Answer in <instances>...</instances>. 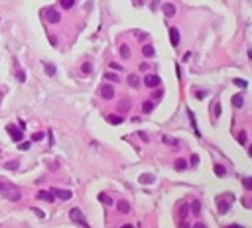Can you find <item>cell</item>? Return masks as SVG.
I'll list each match as a JSON object with an SVG mask.
<instances>
[{
	"instance_id": "obj_1",
	"label": "cell",
	"mask_w": 252,
	"mask_h": 228,
	"mask_svg": "<svg viewBox=\"0 0 252 228\" xmlns=\"http://www.w3.org/2000/svg\"><path fill=\"white\" fill-rule=\"evenodd\" d=\"M0 195L6 197V199H10V201H20V191L14 187L12 183H8V181H0Z\"/></svg>"
},
{
	"instance_id": "obj_2",
	"label": "cell",
	"mask_w": 252,
	"mask_h": 228,
	"mask_svg": "<svg viewBox=\"0 0 252 228\" xmlns=\"http://www.w3.org/2000/svg\"><path fill=\"white\" fill-rule=\"evenodd\" d=\"M69 218H71L73 222H77L79 226H83V228H91V226H89V222H87V218L83 216V212H81L79 208H71V210H69Z\"/></svg>"
},
{
	"instance_id": "obj_3",
	"label": "cell",
	"mask_w": 252,
	"mask_h": 228,
	"mask_svg": "<svg viewBox=\"0 0 252 228\" xmlns=\"http://www.w3.org/2000/svg\"><path fill=\"white\" fill-rule=\"evenodd\" d=\"M51 193H53V197L61 199V201H69V199L73 197V193L67 191V189H51Z\"/></svg>"
},
{
	"instance_id": "obj_4",
	"label": "cell",
	"mask_w": 252,
	"mask_h": 228,
	"mask_svg": "<svg viewBox=\"0 0 252 228\" xmlns=\"http://www.w3.org/2000/svg\"><path fill=\"white\" fill-rule=\"evenodd\" d=\"M144 83H146V87H150V88H156V87H160L162 79H160L158 75H146V79H144Z\"/></svg>"
},
{
	"instance_id": "obj_5",
	"label": "cell",
	"mask_w": 252,
	"mask_h": 228,
	"mask_svg": "<svg viewBox=\"0 0 252 228\" xmlns=\"http://www.w3.org/2000/svg\"><path fill=\"white\" fill-rule=\"evenodd\" d=\"M44 14H45V18H47V20H49V22H51V24H57V22H59V20H61V16H59V12L55 10V8H47V10H45Z\"/></svg>"
},
{
	"instance_id": "obj_6",
	"label": "cell",
	"mask_w": 252,
	"mask_h": 228,
	"mask_svg": "<svg viewBox=\"0 0 252 228\" xmlns=\"http://www.w3.org/2000/svg\"><path fill=\"white\" fill-rule=\"evenodd\" d=\"M6 130H8V134H10V138H12L14 142H22V130H18L14 124H10Z\"/></svg>"
},
{
	"instance_id": "obj_7",
	"label": "cell",
	"mask_w": 252,
	"mask_h": 228,
	"mask_svg": "<svg viewBox=\"0 0 252 228\" xmlns=\"http://www.w3.org/2000/svg\"><path fill=\"white\" fill-rule=\"evenodd\" d=\"M187 116H189V122H191V128H193V132H195V136H197V138H201V130H199L197 122H195V114H193L191 110H187Z\"/></svg>"
},
{
	"instance_id": "obj_8",
	"label": "cell",
	"mask_w": 252,
	"mask_h": 228,
	"mask_svg": "<svg viewBox=\"0 0 252 228\" xmlns=\"http://www.w3.org/2000/svg\"><path fill=\"white\" fill-rule=\"evenodd\" d=\"M100 97H102V98H112V97H114L112 87H110V85H102V87H100Z\"/></svg>"
},
{
	"instance_id": "obj_9",
	"label": "cell",
	"mask_w": 252,
	"mask_h": 228,
	"mask_svg": "<svg viewBox=\"0 0 252 228\" xmlns=\"http://www.w3.org/2000/svg\"><path fill=\"white\" fill-rule=\"evenodd\" d=\"M169 39H171V45H173V47L179 45V30H177V28H171V30H169Z\"/></svg>"
},
{
	"instance_id": "obj_10",
	"label": "cell",
	"mask_w": 252,
	"mask_h": 228,
	"mask_svg": "<svg viewBox=\"0 0 252 228\" xmlns=\"http://www.w3.org/2000/svg\"><path fill=\"white\" fill-rule=\"evenodd\" d=\"M38 197H40L42 201H47V203H53V201H55V197H53V193H51V191H40V193H38Z\"/></svg>"
},
{
	"instance_id": "obj_11",
	"label": "cell",
	"mask_w": 252,
	"mask_h": 228,
	"mask_svg": "<svg viewBox=\"0 0 252 228\" xmlns=\"http://www.w3.org/2000/svg\"><path fill=\"white\" fill-rule=\"evenodd\" d=\"M162 8H164V14L167 18L176 16V6H173V4H162Z\"/></svg>"
},
{
	"instance_id": "obj_12",
	"label": "cell",
	"mask_w": 252,
	"mask_h": 228,
	"mask_svg": "<svg viewBox=\"0 0 252 228\" xmlns=\"http://www.w3.org/2000/svg\"><path fill=\"white\" fill-rule=\"evenodd\" d=\"M217 205H219V212L221 214H227V210H229V203L227 201H223V199H217Z\"/></svg>"
},
{
	"instance_id": "obj_13",
	"label": "cell",
	"mask_w": 252,
	"mask_h": 228,
	"mask_svg": "<svg viewBox=\"0 0 252 228\" xmlns=\"http://www.w3.org/2000/svg\"><path fill=\"white\" fill-rule=\"evenodd\" d=\"M242 104H244V97H242V95H234V97H232V106H234V108H240Z\"/></svg>"
},
{
	"instance_id": "obj_14",
	"label": "cell",
	"mask_w": 252,
	"mask_h": 228,
	"mask_svg": "<svg viewBox=\"0 0 252 228\" xmlns=\"http://www.w3.org/2000/svg\"><path fill=\"white\" fill-rule=\"evenodd\" d=\"M128 83H130L132 88H138L140 87V79H138V75H130L128 77Z\"/></svg>"
},
{
	"instance_id": "obj_15",
	"label": "cell",
	"mask_w": 252,
	"mask_h": 228,
	"mask_svg": "<svg viewBox=\"0 0 252 228\" xmlns=\"http://www.w3.org/2000/svg\"><path fill=\"white\" fill-rule=\"evenodd\" d=\"M140 183L152 185V183H154V175H150V173H144V175H140Z\"/></svg>"
},
{
	"instance_id": "obj_16",
	"label": "cell",
	"mask_w": 252,
	"mask_h": 228,
	"mask_svg": "<svg viewBox=\"0 0 252 228\" xmlns=\"http://www.w3.org/2000/svg\"><path fill=\"white\" fill-rule=\"evenodd\" d=\"M176 169H177V171H185V169H187V161H185V159H181V157L176 159Z\"/></svg>"
},
{
	"instance_id": "obj_17",
	"label": "cell",
	"mask_w": 252,
	"mask_h": 228,
	"mask_svg": "<svg viewBox=\"0 0 252 228\" xmlns=\"http://www.w3.org/2000/svg\"><path fill=\"white\" fill-rule=\"evenodd\" d=\"M213 171H215V175H217V177H225V175H227V169H225L223 165H215V167H213Z\"/></svg>"
},
{
	"instance_id": "obj_18",
	"label": "cell",
	"mask_w": 252,
	"mask_h": 228,
	"mask_svg": "<svg viewBox=\"0 0 252 228\" xmlns=\"http://www.w3.org/2000/svg\"><path fill=\"white\" fill-rule=\"evenodd\" d=\"M142 110L146 112V114H150V112L154 110V102H152V100H146V102L142 104Z\"/></svg>"
},
{
	"instance_id": "obj_19",
	"label": "cell",
	"mask_w": 252,
	"mask_h": 228,
	"mask_svg": "<svg viewBox=\"0 0 252 228\" xmlns=\"http://www.w3.org/2000/svg\"><path fill=\"white\" fill-rule=\"evenodd\" d=\"M99 201H100V203H104V205H109V206L114 203V201H112L109 195H104V193H100V195H99Z\"/></svg>"
},
{
	"instance_id": "obj_20",
	"label": "cell",
	"mask_w": 252,
	"mask_h": 228,
	"mask_svg": "<svg viewBox=\"0 0 252 228\" xmlns=\"http://www.w3.org/2000/svg\"><path fill=\"white\" fill-rule=\"evenodd\" d=\"M162 140H164V144H169V146H173V148H177V144H179V142H177L176 138H171V136H164Z\"/></svg>"
},
{
	"instance_id": "obj_21",
	"label": "cell",
	"mask_w": 252,
	"mask_h": 228,
	"mask_svg": "<svg viewBox=\"0 0 252 228\" xmlns=\"http://www.w3.org/2000/svg\"><path fill=\"white\" fill-rule=\"evenodd\" d=\"M104 79H107V81H110V83H118V81H120V79H118V75H114V73H104Z\"/></svg>"
},
{
	"instance_id": "obj_22",
	"label": "cell",
	"mask_w": 252,
	"mask_h": 228,
	"mask_svg": "<svg viewBox=\"0 0 252 228\" xmlns=\"http://www.w3.org/2000/svg\"><path fill=\"white\" fill-rule=\"evenodd\" d=\"M118 210H120V212H130V205H128L126 201H120V203H118Z\"/></svg>"
},
{
	"instance_id": "obj_23",
	"label": "cell",
	"mask_w": 252,
	"mask_h": 228,
	"mask_svg": "<svg viewBox=\"0 0 252 228\" xmlns=\"http://www.w3.org/2000/svg\"><path fill=\"white\" fill-rule=\"evenodd\" d=\"M142 53L146 55V57H154V47H152V45H144Z\"/></svg>"
},
{
	"instance_id": "obj_24",
	"label": "cell",
	"mask_w": 252,
	"mask_h": 228,
	"mask_svg": "<svg viewBox=\"0 0 252 228\" xmlns=\"http://www.w3.org/2000/svg\"><path fill=\"white\" fill-rule=\"evenodd\" d=\"M81 71H83V73H85V75H89V73H91V71H93V65H91V63H83V65H81Z\"/></svg>"
},
{
	"instance_id": "obj_25",
	"label": "cell",
	"mask_w": 252,
	"mask_h": 228,
	"mask_svg": "<svg viewBox=\"0 0 252 228\" xmlns=\"http://www.w3.org/2000/svg\"><path fill=\"white\" fill-rule=\"evenodd\" d=\"M44 138H45L44 132H36V134L32 136V142H40V140H44Z\"/></svg>"
},
{
	"instance_id": "obj_26",
	"label": "cell",
	"mask_w": 252,
	"mask_h": 228,
	"mask_svg": "<svg viewBox=\"0 0 252 228\" xmlns=\"http://www.w3.org/2000/svg\"><path fill=\"white\" fill-rule=\"evenodd\" d=\"M120 55L124 57V59H126V57L130 55V49H128V45H122V47H120Z\"/></svg>"
},
{
	"instance_id": "obj_27",
	"label": "cell",
	"mask_w": 252,
	"mask_h": 228,
	"mask_svg": "<svg viewBox=\"0 0 252 228\" xmlns=\"http://www.w3.org/2000/svg\"><path fill=\"white\" fill-rule=\"evenodd\" d=\"M59 2H61V6H63V8H71V6L75 4V0H59Z\"/></svg>"
},
{
	"instance_id": "obj_28",
	"label": "cell",
	"mask_w": 252,
	"mask_h": 228,
	"mask_svg": "<svg viewBox=\"0 0 252 228\" xmlns=\"http://www.w3.org/2000/svg\"><path fill=\"white\" fill-rule=\"evenodd\" d=\"M109 122H110V124H120L122 116H109Z\"/></svg>"
},
{
	"instance_id": "obj_29",
	"label": "cell",
	"mask_w": 252,
	"mask_h": 228,
	"mask_svg": "<svg viewBox=\"0 0 252 228\" xmlns=\"http://www.w3.org/2000/svg\"><path fill=\"white\" fill-rule=\"evenodd\" d=\"M234 85H238L240 88H246V85H248V83H246L244 79H234Z\"/></svg>"
},
{
	"instance_id": "obj_30",
	"label": "cell",
	"mask_w": 252,
	"mask_h": 228,
	"mask_svg": "<svg viewBox=\"0 0 252 228\" xmlns=\"http://www.w3.org/2000/svg\"><path fill=\"white\" fill-rule=\"evenodd\" d=\"M213 110H215V118H219V116H221V112H223V106H221L219 102H217V104H215V108H213Z\"/></svg>"
},
{
	"instance_id": "obj_31",
	"label": "cell",
	"mask_w": 252,
	"mask_h": 228,
	"mask_svg": "<svg viewBox=\"0 0 252 228\" xmlns=\"http://www.w3.org/2000/svg\"><path fill=\"white\" fill-rule=\"evenodd\" d=\"M45 73L53 77V75H55V67H53V65H45Z\"/></svg>"
},
{
	"instance_id": "obj_32",
	"label": "cell",
	"mask_w": 252,
	"mask_h": 228,
	"mask_svg": "<svg viewBox=\"0 0 252 228\" xmlns=\"http://www.w3.org/2000/svg\"><path fill=\"white\" fill-rule=\"evenodd\" d=\"M238 142H240L242 146L246 144V132H240V134H238Z\"/></svg>"
},
{
	"instance_id": "obj_33",
	"label": "cell",
	"mask_w": 252,
	"mask_h": 228,
	"mask_svg": "<svg viewBox=\"0 0 252 228\" xmlns=\"http://www.w3.org/2000/svg\"><path fill=\"white\" fill-rule=\"evenodd\" d=\"M130 108V102H128V100H122L120 102V110H128Z\"/></svg>"
},
{
	"instance_id": "obj_34",
	"label": "cell",
	"mask_w": 252,
	"mask_h": 228,
	"mask_svg": "<svg viewBox=\"0 0 252 228\" xmlns=\"http://www.w3.org/2000/svg\"><path fill=\"white\" fill-rule=\"evenodd\" d=\"M244 189H246V191H250V189H252V181L248 179V177L244 179Z\"/></svg>"
},
{
	"instance_id": "obj_35",
	"label": "cell",
	"mask_w": 252,
	"mask_h": 228,
	"mask_svg": "<svg viewBox=\"0 0 252 228\" xmlns=\"http://www.w3.org/2000/svg\"><path fill=\"white\" fill-rule=\"evenodd\" d=\"M193 212H195V214H199V212H201V205H199L197 201L193 203Z\"/></svg>"
},
{
	"instance_id": "obj_36",
	"label": "cell",
	"mask_w": 252,
	"mask_h": 228,
	"mask_svg": "<svg viewBox=\"0 0 252 228\" xmlns=\"http://www.w3.org/2000/svg\"><path fill=\"white\" fill-rule=\"evenodd\" d=\"M6 167H8V169H18V161H10V163H6Z\"/></svg>"
},
{
	"instance_id": "obj_37",
	"label": "cell",
	"mask_w": 252,
	"mask_h": 228,
	"mask_svg": "<svg viewBox=\"0 0 252 228\" xmlns=\"http://www.w3.org/2000/svg\"><path fill=\"white\" fill-rule=\"evenodd\" d=\"M16 75H18V81H20V83H24V81H26V75H24V71H18Z\"/></svg>"
},
{
	"instance_id": "obj_38",
	"label": "cell",
	"mask_w": 252,
	"mask_h": 228,
	"mask_svg": "<svg viewBox=\"0 0 252 228\" xmlns=\"http://www.w3.org/2000/svg\"><path fill=\"white\" fill-rule=\"evenodd\" d=\"M162 97H164V91H158V93H156V95H154V100H160V98H162Z\"/></svg>"
},
{
	"instance_id": "obj_39",
	"label": "cell",
	"mask_w": 252,
	"mask_h": 228,
	"mask_svg": "<svg viewBox=\"0 0 252 228\" xmlns=\"http://www.w3.org/2000/svg\"><path fill=\"white\" fill-rule=\"evenodd\" d=\"M30 146H32L30 142H24L22 146H20V150H24V152H26V150H30Z\"/></svg>"
},
{
	"instance_id": "obj_40",
	"label": "cell",
	"mask_w": 252,
	"mask_h": 228,
	"mask_svg": "<svg viewBox=\"0 0 252 228\" xmlns=\"http://www.w3.org/2000/svg\"><path fill=\"white\" fill-rule=\"evenodd\" d=\"M32 210H33V212H36V214H38V216H40V218H44V212H42V210H40V208H36V206H33Z\"/></svg>"
},
{
	"instance_id": "obj_41",
	"label": "cell",
	"mask_w": 252,
	"mask_h": 228,
	"mask_svg": "<svg viewBox=\"0 0 252 228\" xmlns=\"http://www.w3.org/2000/svg\"><path fill=\"white\" fill-rule=\"evenodd\" d=\"M110 69H114V71H120L122 67L118 65V63H110Z\"/></svg>"
},
{
	"instance_id": "obj_42",
	"label": "cell",
	"mask_w": 252,
	"mask_h": 228,
	"mask_svg": "<svg viewBox=\"0 0 252 228\" xmlns=\"http://www.w3.org/2000/svg\"><path fill=\"white\" fill-rule=\"evenodd\" d=\"M191 163L197 165V163H199V155H191Z\"/></svg>"
},
{
	"instance_id": "obj_43",
	"label": "cell",
	"mask_w": 252,
	"mask_h": 228,
	"mask_svg": "<svg viewBox=\"0 0 252 228\" xmlns=\"http://www.w3.org/2000/svg\"><path fill=\"white\" fill-rule=\"evenodd\" d=\"M138 136H140V138H142L144 142H148V136H146V134H144V132H138Z\"/></svg>"
},
{
	"instance_id": "obj_44",
	"label": "cell",
	"mask_w": 252,
	"mask_h": 228,
	"mask_svg": "<svg viewBox=\"0 0 252 228\" xmlns=\"http://www.w3.org/2000/svg\"><path fill=\"white\" fill-rule=\"evenodd\" d=\"M49 44H51V45H57V39H55L53 35H49Z\"/></svg>"
},
{
	"instance_id": "obj_45",
	"label": "cell",
	"mask_w": 252,
	"mask_h": 228,
	"mask_svg": "<svg viewBox=\"0 0 252 228\" xmlns=\"http://www.w3.org/2000/svg\"><path fill=\"white\" fill-rule=\"evenodd\" d=\"M189 59H191V51H187V53L183 55V61H189Z\"/></svg>"
},
{
	"instance_id": "obj_46",
	"label": "cell",
	"mask_w": 252,
	"mask_h": 228,
	"mask_svg": "<svg viewBox=\"0 0 252 228\" xmlns=\"http://www.w3.org/2000/svg\"><path fill=\"white\" fill-rule=\"evenodd\" d=\"M195 95H197V98H203V97H205V93H203V91H197Z\"/></svg>"
},
{
	"instance_id": "obj_47",
	"label": "cell",
	"mask_w": 252,
	"mask_h": 228,
	"mask_svg": "<svg viewBox=\"0 0 252 228\" xmlns=\"http://www.w3.org/2000/svg\"><path fill=\"white\" fill-rule=\"evenodd\" d=\"M227 228H244V226H238V224H230V226H227Z\"/></svg>"
},
{
	"instance_id": "obj_48",
	"label": "cell",
	"mask_w": 252,
	"mask_h": 228,
	"mask_svg": "<svg viewBox=\"0 0 252 228\" xmlns=\"http://www.w3.org/2000/svg\"><path fill=\"white\" fill-rule=\"evenodd\" d=\"M195 228H205V224H201V222H197V224H195Z\"/></svg>"
},
{
	"instance_id": "obj_49",
	"label": "cell",
	"mask_w": 252,
	"mask_h": 228,
	"mask_svg": "<svg viewBox=\"0 0 252 228\" xmlns=\"http://www.w3.org/2000/svg\"><path fill=\"white\" fill-rule=\"evenodd\" d=\"M122 228H134V226H132V224H124Z\"/></svg>"
}]
</instances>
